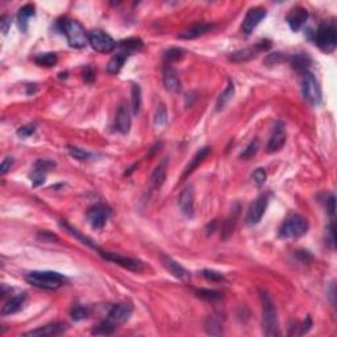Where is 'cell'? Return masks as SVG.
Wrapping results in <instances>:
<instances>
[{"label": "cell", "instance_id": "d4e9b609", "mask_svg": "<svg viewBox=\"0 0 337 337\" xmlns=\"http://www.w3.org/2000/svg\"><path fill=\"white\" fill-rule=\"evenodd\" d=\"M211 28H212V25H209V24H200V25L191 26L190 29H186L179 34V38H183V40H194L196 37H200L207 33L208 30H211Z\"/></svg>", "mask_w": 337, "mask_h": 337}, {"label": "cell", "instance_id": "6da1fadb", "mask_svg": "<svg viewBox=\"0 0 337 337\" xmlns=\"http://www.w3.org/2000/svg\"><path fill=\"white\" fill-rule=\"evenodd\" d=\"M25 279L32 286L42 290H57L66 281L63 274L57 271H30Z\"/></svg>", "mask_w": 337, "mask_h": 337}, {"label": "cell", "instance_id": "52a82bcc", "mask_svg": "<svg viewBox=\"0 0 337 337\" xmlns=\"http://www.w3.org/2000/svg\"><path fill=\"white\" fill-rule=\"evenodd\" d=\"M88 44L94 50L99 53H110L115 49L116 42L110 34L104 33L103 30H92L88 32Z\"/></svg>", "mask_w": 337, "mask_h": 337}, {"label": "cell", "instance_id": "f35d334b", "mask_svg": "<svg viewBox=\"0 0 337 337\" xmlns=\"http://www.w3.org/2000/svg\"><path fill=\"white\" fill-rule=\"evenodd\" d=\"M183 55V49L179 48H171L168 49V51L164 55V58H165V62H172V61H176V59H179L180 57Z\"/></svg>", "mask_w": 337, "mask_h": 337}, {"label": "cell", "instance_id": "c3c4849f", "mask_svg": "<svg viewBox=\"0 0 337 337\" xmlns=\"http://www.w3.org/2000/svg\"><path fill=\"white\" fill-rule=\"evenodd\" d=\"M83 77H84V79H86V81H87V82H91L92 79L95 78V71H94V70H92L91 67H87V69L84 70Z\"/></svg>", "mask_w": 337, "mask_h": 337}, {"label": "cell", "instance_id": "ba28073f", "mask_svg": "<svg viewBox=\"0 0 337 337\" xmlns=\"http://www.w3.org/2000/svg\"><path fill=\"white\" fill-rule=\"evenodd\" d=\"M268 203H269L268 195L264 194L260 195V196L250 204L248 215H246V224H248V225H256V224L260 223L262 216H264L265 211H266Z\"/></svg>", "mask_w": 337, "mask_h": 337}, {"label": "cell", "instance_id": "b9f144b4", "mask_svg": "<svg viewBox=\"0 0 337 337\" xmlns=\"http://www.w3.org/2000/svg\"><path fill=\"white\" fill-rule=\"evenodd\" d=\"M34 132H36V125L34 124L24 125V127H21L20 129H17V136L20 139H28V137H30Z\"/></svg>", "mask_w": 337, "mask_h": 337}, {"label": "cell", "instance_id": "8992f818", "mask_svg": "<svg viewBox=\"0 0 337 337\" xmlns=\"http://www.w3.org/2000/svg\"><path fill=\"white\" fill-rule=\"evenodd\" d=\"M302 91L303 96L306 98L310 104L312 106H319L322 103V88L315 75L310 71H304L302 77Z\"/></svg>", "mask_w": 337, "mask_h": 337}, {"label": "cell", "instance_id": "ac0fdd59", "mask_svg": "<svg viewBox=\"0 0 337 337\" xmlns=\"http://www.w3.org/2000/svg\"><path fill=\"white\" fill-rule=\"evenodd\" d=\"M161 260L164 266L168 269L170 274H172L175 278L180 279V281H188V278H190V273H188L182 265H179L176 261H174L172 258H170V257L168 256H162Z\"/></svg>", "mask_w": 337, "mask_h": 337}, {"label": "cell", "instance_id": "ee69618b", "mask_svg": "<svg viewBox=\"0 0 337 337\" xmlns=\"http://www.w3.org/2000/svg\"><path fill=\"white\" fill-rule=\"evenodd\" d=\"M203 277H205L209 281H223L224 277L223 274H220V273H216V271L212 270H203Z\"/></svg>", "mask_w": 337, "mask_h": 337}, {"label": "cell", "instance_id": "30bf717a", "mask_svg": "<svg viewBox=\"0 0 337 337\" xmlns=\"http://www.w3.org/2000/svg\"><path fill=\"white\" fill-rule=\"evenodd\" d=\"M133 314L132 304L129 303H119L116 306L111 308V311L108 312V318L107 320L111 322L115 327L121 326L125 322H128L129 318Z\"/></svg>", "mask_w": 337, "mask_h": 337}, {"label": "cell", "instance_id": "2e32d148", "mask_svg": "<svg viewBox=\"0 0 337 337\" xmlns=\"http://www.w3.org/2000/svg\"><path fill=\"white\" fill-rule=\"evenodd\" d=\"M308 18V12L303 7H295L293 8L290 13L287 15V24L291 28V30L298 32L302 29V26L306 24Z\"/></svg>", "mask_w": 337, "mask_h": 337}, {"label": "cell", "instance_id": "4dcf8cb0", "mask_svg": "<svg viewBox=\"0 0 337 337\" xmlns=\"http://www.w3.org/2000/svg\"><path fill=\"white\" fill-rule=\"evenodd\" d=\"M168 111H166V107L164 104L158 106L157 112H156V118H154V124L156 127L160 129L165 128L166 124H168Z\"/></svg>", "mask_w": 337, "mask_h": 337}, {"label": "cell", "instance_id": "836d02e7", "mask_svg": "<svg viewBox=\"0 0 337 337\" xmlns=\"http://www.w3.org/2000/svg\"><path fill=\"white\" fill-rule=\"evenodd\" d=\"M45 178H46V170L38 168V166H34L33 172L30 174V180H32L33 186L37 187L44 183Z\"/></svg>", "mask_w": 337, "mask_h": 337}, {"label": "cell", "instance_id": "74e56055", "mask_svg": "<svg viewBox=\"0 0 337 337\" xmlns=\"http://www.w3.org/2000/svg\"><path fill=\"white\" fill-rule=\"evenodd\" d=\"M258 149H260V141H258V139H254L252 141V143L246 147V149L241 153V158H250L253 157L254 154L258 152Z\"/></svg>", "mask_w": 337, "mask_h": 337}, {"label": "cell", "instance_id": "277c9868", "mask_svg": "<svg viewBox=\"0 0 337 337\" xmlns=\"http://www.w3.org/2000/svg\"><path fill=\"white\" fill-rule=\"evenodd\" d=\"M308 231L307 220L301 215H290L279 228V236L282 238L301 237Z\"/></svg>", "mask_w": 337, "mask_h": 337}, {"label": "cell", "instance_id": "44dd1931", "mask_svg": "<svg viewBox=\"0 0 337 337\" xmlns=\"http://www.w3.org/2000/svg\"><path fill=\"white\" fill-rule=\"evenodd\" d=\"M26 295L25 294H18L16 297L11 298L7 303L4 304L1 308V315L3 316H11L16 312H18L22 308L24 303H25Z\"/></svg>", "mask_w": 337, "mask_h": 337}, {"label": "cell", "instance_id": "83f0119b", "mask_svg": "<svg viewBox=\"0 0 337 337\" xmlns=\"http://www.w3.org/2000/svg\"><path fill=\"white\" fill-rule=\"evenodd\" d=\"M233 94H235V84H233V82H229V83H228V87L225 88V91H224L223 94L219 96V99H217L216 110L217 111L224 110L225 106L229 103V100L233 98Z\"/></svg>", "mask_w": 337, "mask_h": 337}, {"label": "cell", "instance_id": "9c48e42d", "mask_svg": "<svg viewBox=\"0 0 337 337\" xmlns=\"http://www.w3.org/2000/svg\"><path fill=\"white\" fill-rule=\"evenodd\" d=\"M108 217H110V209L103 204L92 205L91 208L87 211L88 224L94 229H102L108 221Z\"/></svg>", "mask_w": 337, "mask_h": 337}, {"label": "cell", "instance_id": "1f68e13d", "mask_svg": "<svg viewBox=\"0 0 337 337\" xmlns=\"http://www.w3.org/2000/svg\"><path fill=\"white\" fill-rule=\"evenodd\" d=\"M141 108V88L139 84L132 86V111L133 114H139Z\"/></svg>", "mask_w": 337, "mask_h": 337}, {"label": "cell", "instance_id": "4316f807", "mask_svg": "<svg viewBox=\"0 0 337 337\" xmlns=\"http://www.w3.org/2000/svg\"><path fill=\"white\" fill-rule=\"evenodd\" d=\"M204 328L205 332L208 335H213V336L221 335L223 334V320L220 319L217 315L209 316L207 322H205Z\"/></svg>", "mask_w": 337, "mask_h": 337}, {"label": "cell", "instance_id": "5bb4252c", "mask_svg": "<svg viewBox=\"0 0 337 337\" xmlns=\"http://www.w3.org/2000/svg\"><path fill=\"white\" fill-rule=\"evenodd\" d=\"M103 257L108 261H112L115 264H118L121 268L127 269V270L135 271V273H141L144 270V264L141 261L135 260V258H129V257L118 256V254H111V253H106L103 254Z\"/></svg>", "mask_w": 337, "mask_h": 337}, {"label": "cell", "instance_id": "603a6c76", "mask_svg": "<svg viewBox=\"0 0 337 337\" xmlns=\"http://www.w3.org/2000/svg\"><path fill=\"white\" fill-rule=\"evenodd\" d=\"M129 55L131 54L124 50L118 51V53H116V54H115L114 57L110 59L108 65H107V71H108V74L115 75V74L120 73V70L123 69L125 61H127V58H128Z\"/></svg>", "mask_w": 337, "mask_h": 337}, {"label": "cell", "instance_id": "f6af8a7d", "mask_svg": "<svg viewBox=\"0 0 337 337\" xmlns=\"http://www.w3.org/2000/svg\"><path fill=\"white\" fill-rule=\"evenodd\" d=\"M327 242H328V245L335 249V227L334 224H331L330 227L327 228Z\"/></svg>", "mask_w": 337, "mask_h": 337}, {"label": "cell", "instance_id": "60d3db41", "mask_svg": "<svg viewBox=\"0 0 337 337\" xmlns=\"http://www.w3.org/2000/svg\"><path fill=\"white\" fill-rule=\"evenodd\" d=\"M253 182L257 184V186H261V184H264L266 182V178H268V174L265 171L264 168H257L256 171L253 172Z\"/></svg>", "mask_w": 337, "mask_h": 337}, {"label": "cell", "instance_id": "ab89813d", "mask_svg": "<svg viewBox=\"0 0 337 337\" xmlns=\"http://www.w3.org/2000/svg\"><path fill=\"white\" fill-rule=\"evenodd\" d=\"M310 65V59H308L307 55H297V57H294L293 59V66L295 67L297 70H306Z\"/></svg>", "mask_w": 337, "mask_h": 337}, {"label": "cell", "instance_id": "484cf974", "mask_svg": "<svg viewBox=\"0 0 337 337\" xmlns=\"http://www.w3.org/2000/svg\"><path fill=\"white\" fill-rule=\"evenodd\" d=\"M166 166H168V160H165V161H162L160 165L156 168V170L153 171V174H152V186L154 187V188H160V187L164 184V182H165V178H166Z\"/></svg>", "mask_w": 337, "mask_h": 337}, {"label": "cell", "instance_id": "7bdbcfd3", "mask_svg": "<svg viewBox=\"0 0 337 337\" xmlns=\"http://www.w3.org/2000/svg\"><path fill=\"white\" fill-rule=\"evenodd\" d=\"M12 24V18L9 15H4L1 16V20H0V29L3 32V34H7L9 28H11Z\"/></svg>", "mask_w": 337, "mask_h": 337}, {"label": "cell", "instance_id": "4fadbf2b", "mask_svg": "<svg viewBox=\"0 0 337 337\" xmlns=\"http://www.w3.org/2000/svg\"><path fill=\"white\" fill-rule=\"evenodd\" d=\"M269 46H270L269 41H261L260 44L254 45V46H250V48H245V49H241V50L233 51L229 58H231V61H233V62H245V61L252 59L253 57H256L260 51L266 50Z\"/></svg>", "mask_w": 337, "mask_h": 337}, {"label": "cell", "instance_id": "7dc6e473", "mask_svg": "<svg viewBox=\"0 0 337 337\" xmlns=\"http://www.w3.org/2000/svg\"><path fill=\"white\" fill-rule=\"evenodd\" d=\"M335 203H336V198H335V195H331L330 200H328V212L332 217L335 216V211H336Z\"/></svg>", "mask_w": 337, "mask_h": 337}, {"label": "cell", "instance_id": "7c38bea8", "mask_svg": "<svg viewBox=\"0 0 337 337\" xmlns=\"http://www.w3.org/2000/svg\"><path fill=\"white\" fill-rule=\"evenodd\" d=\"M285 143H286V125L283 124L282 121H277L268 143V152L275 153V152L281 151Z\"/></svg>", "mask_w": 337, "mask_h": 337}, {"label": "cell", "instance_id": "8d00e7d4", "mask_svg": "<svg viewBox=\"0 0 337 337\" xmlns=\"http://www.w3.org/2000/svg\"><path fill=\"white\" fill-rule=\"evenodd\" d=\"M88 316V310L87 308L82 307V306H75V307L71 310V318H73L74 322H81L84 320Z\"/></svg>", "mask_w": 337, "mask_h": 337}, {"label": "cell", "instance_id": "ffe728a7", "mask_svg": "<svg viewBox=\"0 0 337 337\" xmlns=\"http://www.w3.org/2000/svg\"><path fill=\"white\" fill-rule=\"evenodd\" d=\"M164 84L168 91L170 92H179L180 88H182V84H180V79L178 77V73L176 70L171 66H166L164 70Z\"/></svg>", "mask_w": 337, "mask_h": 337}, {"label": "cell", "instance_id": "d6a6232c", "mask_svg": "<svg viewBox=\"0 0 337 337\" xmlns=\"http://www.w3.org/2000/svg\"><path fill=\"white\" fill-rule=\"evenodd\" d=\"M195 293H196V295H198L199 298H202V299L208 301V302H215V301L221 299V294H220L219 291H215V290L202 289V290H196Z\"/></svg>", "mask_w": 337, "mask_h": 337}, {"label": "cell", "instance_id": "bcb514c9", "mask_svg": "<svg viewBox=\"0 0 337 337\" xmlns=\"http://www.w3.org/2000/svg\"><path fill=\"white\" fill-rule=\"evenodd\" d=\"M12 164H13V160H12L11 157L5 158V160H4V161L1 162V165H0V172H1L3 175H4V174H7L8 170L11 168Z\"/></svg>", "mask_w": 337, "mask_h": 337}, {"label": "cell", "instance_id": "5b68a950", "mask_svg": "<svg viewBox=\"0 0 337 337\" xmlns=\"http://www.w3.org/2000/svg\"><path fill=\"white\" fill-rule=\"evenodd\" d=\"M63 33L66 34L67 41L71 48L82 49L88 44V33H86L83 26L75 20H67L62 25Z\"/></svg>", "mask_w": 337, "mask_h": 337}, {"label": "cell", "instance_id": "cb8c5ba5", "mask_svg": "<svg viewBox=\"0 0 337 337\" xmlns=\"http://www.w3.org/2000/svg\"><path fill=\"white\" fill-rule=\"evenodd\" d=\"M34 13H36V11H34L33 4H25L24 7L20 8L17 15V21L22 32H26V29H28V20L32 16H34Z\"/></svg>", "mask_w": 337, "mask_h": 337}, {"label": "cell", "instance_id": "e575fe53", "mask_svg": "<svg viewBox=\"0 0 337 337\" xmlns=\"http://www.w3.org/2000/svg\"><path fill=\"white\" fill-rule=\"evenodd\" d=\"M67 149H69L70 156L75 158V160H78V161H88V160H91L92 158L91 153L83 151V149H81V148L69 147Z\"/></svg>", "mask_w": 337, "mask_h": 337}, {"label": "cell", "instance_id": "7402d4cb", "mask_svg": "<svg viewBox=\"0 0 337 337\" xmlns=\"http://www.w3.org/2000/svg\"><path fill=\"white\" fill-rule=\"evenodd\" d=\"M209 152H211V149H209L208 147H205V148H202V149H200V151L198 152V153L195 154L194 157L191 158V161H190V164H188V165L186 166V168H184V171H183V175H182V180L183 179H186L187 176L190 175L191 172L194 171L195 168H198L199 165H200V164H202L203 161H204L205 158L208 157V154H209Z\"/></svg>", "mask_w": 337, "mask_h": 337}, {"label": "cell", "instance_id": "681fc988", "mask_svg": "<svg viewBox=\"0 0 337 337\" xmlns=\"http://www.w3.org/2000/svg\"><path fill=\"white\" fill-rule=\"evenodd\" d=\"M311 327H312V322H311V319H310V318H307V322L304 323L303 324V328H302V332L301 334L303 335V334H307L308 331L311 330Z\"/></svg>", "mask_w": 337, "mask_h": 337}, {"label": "cell", "instance_id": "9a60e30c", "mask_svg": "<svg viewBox=\"0 0 337 337\" xmlns=\"http://www.w3.org/2000/svg\"><path fill=\"white\" fill-rule=\"evenodd\" d=\"M178 205L184 216L194 217L195 215V205H194V190L192 187H187L180 192L178 198Z\"/></svg>", "mask_w": 337, "mask_h": 337}, {"label": "cell", "instance_id": "3957f363", "mask_svg": "<svg viewBox=\"0 0 337 337\" xmlns=\"http://www.w3.org/2000/svg\"><path fill=\"white\" fill-rule=\"evenodd\" d=\"M315 44L323 51L331 53L336 49L337 29L335 22H324L315 32Z\"/></svg>", "mask_w": 337, "mask_h": 337}, {"label": "cell", "instance_id": "f1b7e54d", "mask_svg": "<svg viewBox=\"0 0 337 337\" xmlns=\"http://www.w3.org/2000/svg\"><path fill=\"white\" fill-rule=\"evenodd\" d=\"M119 46H120V50H124L129 54H132L133 51H137L143 48V41L140 38H128V40L120 41Z\"/></svg>", "mask_w": 337, "mask_h": 337}, {"label": "cell", "instance_id": "e0dca14e", "mask_svg": "<svg viewBox=\"0 0 337 337\" xmlns=\"http://www.w3.org/2000/svg\"><path fill=\"white\" fill-rule=\"evenodd\" d=\"M65 331H66V324H63V323H51L48 326H44L34 331H30V332H26L25 336H55V335H61Z\"/></svg>", "mask_w": 337, "mask_h": 337}, {"label": "cell", "instance_id": "d6986e66", "mask_svg": "<svg viewBox=\"0 0 337 337\" xmlns=\"http://www.w3.org/2000/svg\"><path fill=\"white\" fill-rule=\"evenodd\" d=\"M131 121H132L131 120V111L125 104H121L118 114H116V119H115V128L120 133L125 135L131 129Z\"/></svg>", "mask_w": 337, "mask_h": 337}, {"label": "cell", "instance_id": "d590c367", "mask_svg": "<svg viewBox=\"0 0 337 337\" xmlns=\"http://www.w3.org/2000/svg\"><path fill=\"white\" fill-rule=\"evenodd\" d=\"M115 330H116V327L112 324L111 322H108V320H104L103 323H100L99 326L96 327L95 330L92 331V334L94 335H112L115 332Z\"/></svg>", "mask_w": 337, "mask_h": 337}, {"label": "cell", "instance_id": "8fae6325", "mask_svg": "<svg viewBox=\"0 0 337 337\" xmlns=\"http://www.w3.org/2000/svg\"><path fill=\"white\" fill-rule=\"evenodd\" d=\"M265 17H266V9L265 8L256 7L249 9L245 15L244 21H242V32L245 34H250Z\"/></svg>", "mask_w": 337, "mask_h": 337}, {"label": "cell", "instance_id": "f546056e", "mask_svg": "<svg viewBox=\"0 0 337 337\" xmlns=\"http://www.w3.org/2000/svg\"><path fill=\"white\" fill-rule=\"evenodd\" d=\"M36 63L38 66H44V67H53L55 66V63L58 61L57 58V55L54 53H45V54H41L38 57H36Z\"/></svg>", "mask_w": 337, "mask_h": 337}, {"label": "cell", "instance_id": "7a4b0ae2", "mask_svg": "<svg viewBox=\"0 0 337 337\" xmlns=\"http://www.w3.org/2000/svg\"><path fill=\"white\" fill-rule=\"evenodd\" d=\"M261 299H262V326H264L265 335L269 337L278 336V316H277L275 306L270 301L268 294L261 293Z\"/></svg>", "mask_w": 337, "mask_h": 337}]
</instances>
